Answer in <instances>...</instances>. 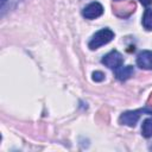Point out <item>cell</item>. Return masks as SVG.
Masks as SVG:
<instances>
[{"label": "cell", "instance_id": "12", "mask_svg": "<svg viewBox=\"0 0 152 152\" xmlns=\"http://www.w3.org/2000/svg\"><path fill=\"white\" fill-rule=\"evenodd\" d=\"M147 103L150 104V106H152V93L150 94V96H148V100H147Z\"/></svg>", "mask_w": 152, "mask_h": 152}, {"label": "cell", "instance_id": "7", "mask_svg": "<svg viewBox=\"0 0 152 152\" xmlns=\"http://www.w3.org/2000/svg\"><path fill=\"white\" fill-rule=\"evenodd\" d=\"M133 74H134V69H133L132 65H126V66L118 68L116 71H115V76L119 81H126L131 76H133Z\"/></svg>", "mask_w": 152, "mask_h": 152}, {"label": "cell", "instance_id": "6", "mask_svg": "<svg viewBox=\"0 0 152 152\" xmlns=\"http://www.w3.org/2000/svg\"><path fill=\"white\" fill-rule=\"evenodd\" d=\"M137 64L141 69L151 70L152 69V51H148V50L141 51L137 57Z\"/></svg>", "mask_w": 152, "mask_h": 152}, {"label": "cell", "instance_id": "10", "mask_svg": "<svg viewBox=\"0 0 152 152\" xmlns=\"http://www.w3.org/2000/svg\"><path fill=\"white\" fill-rule=\"evenodd\" d=\"M93 80L95 82H102L104 80V74L102 71H94L93 72Z\"/></svg>", "mask_w": 152, "mask_h": 152}, {"label": "cell", "instance_id": "4", "mask_svg": "<svg viewBox=\"0 0 152 152\" xmlns=\"http://www.w3.org/2000/svg\"><path fill=\"white\" fill-rule=\"evenodd\" d=\"M146 112L145 109H137V110H128V112H125L120 115L119 118V122L121 125H126V126H129V127H133L135 126V124L138 122L141 113Z\"/></svg>", "mask_w": 152, "mask_h": 152}, {"label": "cell", "instance_id": "5", "mask_svg": "<svg viewBox=\"0 0 152 152\" xmlns=\"http://www.w3.org/2000/svg\"><path fill=\"white\" fill-rule=\"evenodd\" d=\"M102 13H103V7L97 1L90 2L82 11V15L86 19H95V18H99L100 15H102Z\"/></svg>", "mask_w": 152, "mask_h": 152}, {"label": "cell", "instance_id": "13", "mask_svg": "<svg viewBox=\"0 0 152 152\" xmlns=\"http://www.w3.org/2000/svg\"><path fill=\"white\" fill-rule=\"evenodd\" d=\"M115 1H124V0H115Z\"/></svg>", "mask_w": 152, "mask_h": 152}, {"label": "cell", "instance_id": "9", "mask_svg": "<svg viewBox=\"0 0 152 152\" xmlns=\"http://www.w3.org/2000/svg\"><path fill=\"white\" fill-rule=\"evenodd\" d=\"M142 26L146 30L152 31V10L150 8H146L142 15Z\"/></svg>", "mask_w": 152, "mask_h": 152}, {"label": "cell", "instance_id": "3", "mask_svg": "<svg viewBox=\"0 0 152 152\" xmlns=\"http://www.w3.org/2000/svg\"><path fill=\"white\" fill-rule=\"evenodd\" d=\"M102 64H104L106 66H108L109 69H114L116 70L118 68H120L124 63V57L122 55L116 51V50H112L110 52H108L106 56H103L102 58Z\"/></svg>", "mask_w": 152, "mask_h": 152}, {"label": "cell", "instance_id": "2", "mask_svg": "<svg viewBox=\"0 0 152 152\" xmlns=\"http://www.w3.org/2000/svg\"><path fill=\"white\" fill-rule=\"evenodd\" d=\"M134 11H135V2L133 0L113 4V12L115 15H118L120 18L129 17Z\"/></svg>", "mask_w": 152, "mask_h": 152}, {"label": "cell", "instance_id": "11", "mask_svg": "<svg viewBox=\"0 0 152 152\" xmlns=\"http://www.w3.org/2000/svg\"><path fill=\"white\" fill-rule=\"evenodd\" d=\"M140 2H141L144 6L147 7V6H150V5L152 4V0H140Z\"/></svg>", "mask_w": 152, "mask_h": 152}, {"label": "cell", "instance_id": "1", "mask_svg": "<svg viewBox=\"0 0 152 152\" xmlns=\"http://www.w3.org/2000/svg\"><path fill=\"white\" fill-rule=\"evenodd\" d=\"M114 38V32L110 28H102L100 31H97L90 39L88 46L90 50H96L100 46L109 43L112 39Z\"/></svg>", "mask_w": 152, "mask_h": 152}, {"label": "cell", "instance_id": "8", "mask_svg": "<svg viewBox=\"0 0 152 152\" xmlns=\"http://www.w3.org/2000/svg\"><path fill=\"white\" fill-rule=\"evenodd\" d=\"M141 133L145 138L152 137V118H147L142 121L141 126Z\"/></svg>", "mask_w": 152, "mask_h": 152}]
</instances>
